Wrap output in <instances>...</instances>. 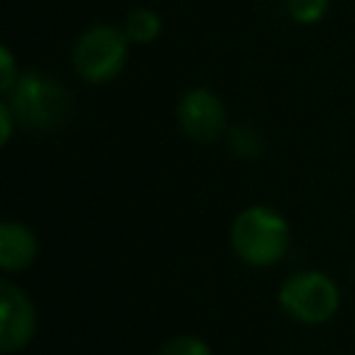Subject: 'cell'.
Here are the masks:
<instances>
[{"label": "cell", "mask_w": 355, "mask_h": 355, "mask_svg": "<svg viewBox=\"0 0 355 355\" xmlns=\"http://www.w3.org/2000/svg\"><path fill=\"white\" fill-rule=\"evenodd\" d=\"M19 75H22V69L17 67L11 47H0V92L8 94V89L19 80Z\"/></svg>", "instance_id": "obj_12"}, {"label": "cell", "mask_w": 355, "mask_h": 355, "mask_svg": "<svg viewBox=\"0 0 355 355\" xmlns=\"http://www.w3.org/2000/svg\"><path fill=\"white\" fill-rule=\"evenodd\" d=\"M36 336V305L28 291L11 280H0V352L11 355Z\"/></svg>", "instance_id": "obj_6"}, {"label": "cell", "mask_w": 355, "mask_h": 355, "mask_svg": "<svg viewBox=\"0 0 355 355\" xmlns=\"http://www.w3.org/2000/svg\"><path fill=\"white\" fill-rule=\"evenodd\" d=\"M230 247L236 258L247 266H275L286 258L291 247V225L272 205H247L236 214L230 225Z\"/></svg>", "instance_id": "obj_1"}, {"label": "cell", "mask_w": 355, "mask_h": 355, "mask_svg": "<svg viewBox=\"0 0 355 355\" xmlns=\"http://www.w3.org/2000/svg\"><path fill=\"white\" fill-rule=\"evenodd\" d=\"M122 31L130 39V44H150L161 36V17L153 8L139 6V8L128 11V17L122 22Z\"/></svg>", "instance_id": "obj_8"}, {"label": "cell", "mask_w": 355, "mask_h": 355, "mask_svg": "<svg viewBox=\"0 0 355 355\" xmlns=\"http://www.w3.org/2000/svg\"><path fill=\"white\" fill-rule=\"evenodd\" d=\"M39 258V239L36 233L14 219L0 222V269L6 275L25 272Z\"/></svg>", "instance_id": "obj_7"}, {"label": "cell", "mask_w": 355, "mask_h": 355, "mask_svg": "<svg viewBox=\"0 0 355 355\" xmlns=\"http://www.w3.org/2000/svg\"><path fill=\"white\" fill-rule=\"evenodd\" d=\"M175 116L183 136L197 144H214L227 130V108L222 97L205 86H194L183 92V97L178 100Z\"/></svg>", "instance_id": "obj_5"}, {"label": "cell", "mask_w": 355, "mask_h": 355, "mask_svg": "<svg viewBox=\"0 0 355 355\" xmlns=\"http://www.w3.org/2000/svg\"><path fill=\"white\" fill-rule=\"evenodd\" d=\"M128 50L130 39L125 36L122 25H92L72 44V69L86 83H111L128 67Z\"/></svg>", "instance_id": "obj_3"}, {"label": "cell", "mask_w": 355, "mask_h": 355, "mask_svg": "<svg viewBox=\"0 0 355 355\" xmlns=\"http://www.w3.org/2000/svg\"><path fill=\"white\" fill-rule=\"evenodd\" d=\"M158 355H214V352H211L205 338L191 336V333H180V336H172L169 341H164Z\"/></svg>", "instance_id": "obj_9"}, {"label": "cell", "mask_w": 355, "mask_h": 355, "mask_svg": "<svg viewBox=\"0 0 355 355\" xmlns=\"http://www.w3.org/2000/svg\"><path fill=\"white\" fill-rule=\"evenodd\" d=\"M288 17L300 25H316L319 19H324L330 0H286Z\"/></svg>", "instance_id": "obj_10"}, {"label": "cell", "mask_w": 355, "mask_h": 355, "mask_svg": "<svg viewBox=\"0 0 355 355\" xmlns=\"http://www.w3.org/2000/svg\"><path fill=\"white\" fill-rule=\"evenodd\" d=\"M3 97L11 105L19 128L31 130H53L64 125L72 108L69 89L58 78L39 69H25Z\"/></svg>", "instance_id": "obj_2"}, {"label": "cell", "mask_w": 355, "mask_h": 355, "mask_svg": "<svg viewBox=\"0 0 355 355\" xmlns=\"http://www.w3.org/2000/svg\"><path fill=\"white\" fill-rule=\"evenodd\" d=\"M230 150L241 158H255L263 153V139L252 128H236L230 130Z\"/></svg>", "instance_id": "obj_11"}, {"label": "cell", "mask_w": 355, "mask_h": 355, "mask_svg": "<svg viewBox=\"0 0 355 355\" xmlns=\"http://www.w3.org/2000/svg\"><path fill=\"white\" fill-rule=\"evenodd\" d=\"M280 311L297 324H324L341 308V291L336 280L319 269H300L288 275L277 288Z\"/></svg>", "instance_id": "obj_4"}, {"label": "cell", "mask_w": 355, "mask_h": 355, "mask_svg": "<svg viewBox=\"0 0 355 355\" xmlns=\"http://www.w3.org/2000/svg\"><path fill=\"white\" fill-rule=\"evenodd\" d=\"M17 116H14V111H11V105L6 103V100H0V144L6 147L11 139H14V130H17Z\"/></svg>", "instance_id": "obj_13"}]
</instances>
